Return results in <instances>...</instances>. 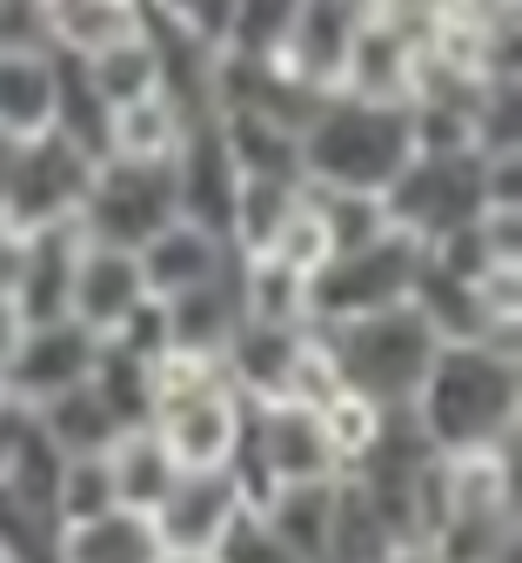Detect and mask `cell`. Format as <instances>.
Wrapping results in <instances>:
<instances>
[{
  "instance_id": "24",
  "label": "cell",
  "mask_w": 522,
  "mask_h": 563,
  "mask_svg": "<svg viewBox=\"0 0 522 563\" xmlns=\"http://www.w3.org/2000/svg\"><path fill=\"white\" fill-rule=\"evenodd\" d=\"M54 128V47L47 54H0V134Z\"/></svg>"
},
{
  "instance_id": "17",
  "label": "cell",
  "mask_w": 522,
  "mask_h": 563,
  "mask_svg": "<svg viewBox=\"0 0 522 563\" xmlns=\"http://www.w3.org/2000/svg\"><path fill=\"white\" fill-rule=\"evenodd\" d=\"M335 95L409 108V101H415V34H402V27H389V21H376V14H362Z\"/></svg>"
},
{
  "instance_id": "7",
  "label": "cell",
  "mask_w": 522,
  "mask_h": 563,
  "mask_svg": "<svg viewBox=\"0 0 522 563\" xmlns=\"http://www.w3.org/2000/svg\"><path fill=\"white\" fill-rule=\"evenodd\" d=\"M235 476L248 489V504H262L268 489H288V483L342 476L335 443L322 430V409H302V402H248V430H242Z\"/></svg>"
},
{
  "instance_id": "21",
  "label": "cell",
  "mask_w": 522,
  "mask_h": 563,
  "mask_svg": "<svg viewBox=\"0 0 522 563\" xmlns=\"http://www.w3.org/2000/svg\"><path fill=\"white\" fill-rule=\"evenodd\" d=\"M41 8H47L54 54H74V60H88L147 27V0H41Z\"/></svg>"
},
{
  "instance_id": "13",
  "label": "cell",
  "mask_w": 522,
  "mask_h": 563,
  "mask_svg": "<svg viewBox=\"0 0 522 563\" xmlns=\"http://www.w3.org/2000/svg\"><path fill=\"white\" fill-rule=\"evenodd\" d=\"M242 504H248V489H242L235 470H181L168 483V497L147 517H155L162 550H214L221 523H229Z\"/></svg>"
},
{
  "instance_id": "10",
  "label": "cell",
  "mask_w": 522,
  "mask_h": 563,
  "mask_svg": "<svg viewBox=\"0 0 522 563\" xmlns=\"http://www.w3.org/2000/svg\"><path fill=\"white\" fill-rule=\"evenodd\" d=\"M95 356H101V335L81 329L74 316L60 322H27L21 342H14V356L0 363V396L21 402V409H41L54 402L60 389H81L95 376Z\"/></svg>"
},
{
  "instance_id": "34",
  "label": "cell",
  "mask_w": 522,
  "mask_h": 563,
  "mask_svg": "<svg viewBox=\"0 0 522 563\" xmlns=\"http://www.w3.org/2000/svg\"><path fill=\"white\" fill-rule=\"evenodd\" d=\"M54 543H60L54 510L0 483V563H54Z\"/></svg>"
},
{
  "instance_id": "33",
  "label": "cell",
  "mask_w": 522,
  "mask_h": 563,
  "mask_svg": "<svg viewBox=\"0 0 522 563\" xmlns=\"http://www.w3.org/2000/svg\"><path fill=\"white\" fill-rule=\"evenodd\" d=\"M302 0H235L229 8V27H221V54H242V60H268L281 54Z\"/></svg>"
},
{
  "instance_id": "16",
  "label": "cell",
  "mask_w": 522,
  "mask_h": 563,
  "mask_svg": "<svg viewBox=\"0 0 522 563\" xmlns=\"http://www.w3.org/2000/svg\"><path fill=\"white\" fill-rule=\"evenodd\" d=\"M302 342H309V322H248L221 342V376H229V389L242 402H281L288 376H295V356H302Z\"/></svg>"
},
{
  "instance_id": "6",
  "label": "cell",
  "mask_w": 522,
  "mask_h": 563,
  "mask_svg": "<svg viewBox=\"0 0 522 563\" xmlns=\"http://www.w3.org/2000/svg\"><path fill=\"white\" fill-rule=\"evenodd\" d=\"M415 268H422V249L409 235H396V229H382L376 242L335 249L309 275V322L329 329V322H355V316H376V309L409 302Z\"/></svg>"
},
{
  "instance_id": "12",
  "label": "cell",
  "mask_w": 522,
  "mask_h": 563,
  "mask_svg": "<svg viewBox=\"0 0 522 563\" xmlns=\"http://www.w3.org/2000/svg\"><path fill=\"white\" fill-rule=\"evenodd\" d=\"M355 27H362V0H302L281 54H268L281 75H295L315 95H335L342 88V67H348V47H355Z\"/></svg>"
},
{
  "instance_id": "4",
  "label": "cell",
  "mask_w": 522,
  "mask_h": 563,
  "mask_svg": "<svg viewBox=\"0 0 522 563\" xmlns=\"http://www.w3.org/2000/svg\"><path fill=\"white\" fill-rule=\"evenodd\" d=\"M489 208V175L482 155H409L402 175L382 188V222L409 235L415 249L449 242Z\"/></svg>"
},
{
  "instance_id": "15",
  "label": "cell",
  "mask_w": 522,
  "mask_h": 563,
  "mask_svg": "<svg viewBox=\"0 0 522 563\" xmlns=\"http://www.w3.org/2000/svg\"><path fill=\"white\" fill-rule=\"evenodd\" d=\"M74 255H81V222H60V229H34V235H14L8 296H14L21 322H60V316H67Z\"/></svg>"
},
{
  "instance_id": "26",
  "label": "cell",
  "mask_w": 522,
  "mask_h": 563,
  "mask_svg": "<svg viewBox=\"0 0 522 563\" xmlns=\"http://www.w3.org/2000/svg\"><path fill=\"white\" fill-rule=\"evenodd\" d=\"M188 134V114L168 101V95H141L127 108L108 114V155H127V162H175Z\"/></svg>"
},
{
  "instance_id": "31",
  "label": "cell",
  "mask_w": 522,
  "mask_h": 563,
  "mask_svg": "<svg viewBox=\"0 0 522 563\" xmlns=\"http://www.w3.org/2000/svg\"><path fill=\"white\" fill-rule=\"evenodd\" d=\"M295 195H302V181H281V175H242L235 208H229V249H235V255H262V249L275 242V229L288 222Z\"/></svg>"
},
{
  "instance_id": "38",
  "label": "cell",
  "mask_w": 522,
  "mask_h": 563,
  "mask_svg": "<svg viewBox=\"0 0 522 563\" xmlns=\"http://www.w3.org/2000/svg\"><path fill=\"white\" fill-rule=\"evenodd\" d=\"M322 430H329V443H335V463H342V476L362 463V450L376 443V430H382V409L368 402V396H355V389H342L329 409H322Z\"/></svg>"
},
{
  "instance_id": "41",
  "label": "cell",
  "mask_w": 522,
  "mask_h": 563,
  "mask_svg": "<svg viewBox=\"0 0 522 563\" xmlns=\"http://www.w3.org/2000/svg\"><path fill=\"white\" fill-rule=\"evenodd\" d=\"M27 430H34V409H21V402H8V396H0V476L14 470V456H21Z\"/></svg>"
},
{
  "instance_id": "11",
  "label": "cell",
  "mask_w": 522,
  "mask_h": 563,
  "mask_svg": "<svg viewBox=\"0 0 522 563\" xmlns=\"http://www.w3.org/2000/svg\"><path fill=\"white\" fill-rule=\"evenodd\" d=\"M235 188H242V175H235L229 141H221V121L214 114L188 121L181 148H175V201H181V222H195V229H208V235L229 242Z\"/></svg>"
},
{
  "instance_id": "27",
  "label": "cell",
  "mask_w": 522,
  "mask_h": 563,
  "mask_svg": "<svg viewBox=\"0 0 522 563\" xmlns=\"http://www.w3.org/2000/svg\"><path fill=\"white\" fill-rule=\"evenodd\" d=\"M88 389L108 402V416L121 422V430H147V416H155V363L134 356V349H121V342H108V335H101Z\"/></svg>"
},
{
  "instance_id": "14",
  "label": "cell",
  "mask_w": 522,
  "mask_h": 563,
  "mask_svg": "<svg viewBox=\"0 0 522 563\" xmlns=\"http://www.w3.org/2000/svg\"><path fill=\"white\" fill-rule=\"evenodd\" d=\"M141 302H147V282H141L134 249H108V242H88V235H81V255H74V289H67V316L81 322V329H95V335H114Z\"/></svg>"
},
{
  "instance_id": "23",
  "label": "cell",
  "mask_w": 522,
  "mask_h": 563,
  "mask_svg": "<svg viewBox=\"0 0 522 563\" xmlns=\"http://www.w3.org/2000/svg\"><path fill=\"white\" fill-rule=\"evenodd\" d=\"M34 430L60 450V456H108L114 437H121V422L108 416V402L81 383V389H60L54 402L34 409Z\"/></svg>"
},
{
  "instance_id": "1",
  "label": "cell",
  "mask_w": 522,
  "mask_h": 563,
  "mask_svg": "<svg viewBox=\"0 0 522 563\" xmlns=\"http://www.w3.org/2000/svg\"><path fill=\"white\" fill-rule=\"evenodd\" d=\"M409 416L442 456H469L522 437V349L509 342H442Z\"/></svg>"
},
{
  "instance_id": "40",
  "label": "cell",
  "mask_w": 522,
  "mask_h": 563,
  "mask_svg": "<svg viewBox=\"0 0 522 563\" xmlns=\"http://www.w3.org/2000/svg\"><path fill=\"white\" fill-rule=\"evenodd\" d=\"M47 8L41 0H0V54H47Z\"/></svg>"
},
{
  "instance_id": "44",
  "label": "cell",
  "mask_w": 522,
  "mask_h": 563,
  "mask_svg": "<svg viewBox=\"0 0 522 563\" xmlns=\"http://www.w3.org/2000/svg\"><path fill=\"white\" fill-rule=\"evenodd\" d=\"M162 563H214L208 550H162Z\"/></svg>"
},
{
  "instance_id": "37",
  "label": "cell",
  "mask_w": 522,
  "mask_h": 563,
  "mask_svg": "<svg viewBox=\"0 0 522 563\" xmlns=\"http://www.w3.org/2000/svg\"><path fill=\"white\" fill-rule=\"evenodd\" d=\"M262 255H275V262L295 268V275H315V268L335 255V242H329V229H322V216H315V201H309V195H295L288 222L275 229V242H268Z\"/></svg>"
},
{
  "instance_id": "28",
  "label": "cell",
  "mask_w": 522,
  "mask_h": 563,
  "mask_svg": "<svg viewBox=\"0 0 522 563\" xmlns=\"http://www.w3.org/2000/svg\"><path fill=\"white\" fill-rule=\"evenodd\" d=\"M108 470H114V504H127V510H155L168 497V483L181 476L168 463V450L155 443V430H121L108 450Z\"/></svg>"
},
{
  "instance_id": "22",
  "label": "cell",
  "mask_w": 522,
  "mask_h": 563,
  "mask_svg": "<svg viewBox=\"0 0 522 563\" xmlns=\"http://www.w3.org/2000/svg\"><path fill=\"white\" fill-rule=\"evenodd\" d=\"M335 489H342V476L288 483V489H268V497H262V517H268V530L281 537V550L295 563H322L329 523H335Z\"/></svg>"
},
{
  "instance_id": "32",
  "label": "cell",
  "mask_w": 522,
  "mask_h": 563,
  "mask_svg": "<svg viewBox=\"0 0 522 563\" xmlns=\"http://www.w3.org/2000/svg\"><path fill=\"white\" fill-rule=\"evenodd\" d=\"M242 309L248 322H309V275L281 268L275 255H242Z\"/></svg>"
},
{
  "instance_id": "8",
  "label": "cell",
  "mask_w": 522,
  "mask_h": 563,
  "mask_svg": "<svg viewBox=\"0 0 522 563\" xmlns=\"http://www.w3.org/2000/svg\"><path fill=\"white\" fill-rule=\"evenodd\" d=\"M181 216L175 201V162H127V155H101L88 201H81V235L108 242V249H141L147 235H162Z\"/></svg>"
},
{
  "instance_id": "45",
  "label": "cell",
  "mask_w": 522,
  "mask_h": 563,
  "mask_svg": "<svg viewBox=\"0 0 522 563\" xmlns=\"http://www.w3.org/2000/svg\"><path fill=\"white\" fill-rule=\"evenodd\" d=\"M8 168H14V134H0V181H8Z\"/></svg>"
},
{
  "instance_id": "2",
  "label": "cell",
  "mask_w": 522,
  "mask_h": 563,
  "mask_svg": "<svg viewBox=\"0 0 522 563\" xmlns=\"http://www.w3.org/2000/svg\"><path fill=\"white\" fill-rule=\"evenodd\" d=\"M409 155H415L409 108H389V101L322 95L315 114L302 121V181H315V188L382 195Z\"/></svg>"
},
{
  "instance_id": "3",
  "label": "cell",
  "mask_w": 522,
  "mask_h": 563,
  "mask_svg": "<svg viewBox=\"0 0 522 563\" xmlns=\"http://www.w3.org/2000/svg\"><path fill=\"white\" fill-rule=\"evenodd\" d=\"M309 329H315V322H309ZM315 335H322V349H329L342 389L368 396L376 409H402V402L422 389L435 349H442L435 329H429L409 302L376 309V316H355V322H329V329H315Z\"/></svg>"
},
{
  "instance_id": "42",
  "label": "cell",
  "mask_w": 522,
  "mask_h": 563,
  "mask_svg": "<svg viewBox=\"0 0 522 563\" xmlns=\"http://www.w3.org/2000/svg\"><path fill=\"white\" fill-rule=\"evenodd\" d=\"M21 309H14V296H8V282H0V363H8L14 356V342H21Z\"/></svg>"
},
{
  "instance_id": "19",
  "label": "cell",
  "mask_w": 522,
  "mask_h": 563,
  "mask_svg": "<svg viewBox=\"0 0 522 563\" xmlns=\"http://www.w3.org/2000/svg\"><path fill=\"white\" fill-rule=\"evenodd\" d=\"M134 262H141L147 296L168 302V296L195 289V282H208L214 268H229V262H235V249L221 242V235H208V229H195V222H181V216H175L162 235H147V242L134 249Z\"/></svg>"
},
{
  "instance_id": "20",
  "label": "cell",
  "mask_w": 522,
  "mask_h": 563,
  "mask_svg": "<svg viewBox=\"0 0 522 563\" xmlns=\"http://www.w3.org/2000/svg\"><path fill=\"white\" fill-rule=\"evenodd\" d=\"M54 563H162L155 517L114 504V510H101V517H88V523H60Z\"/></svg>"
},
{
  "instance_id": "30",
  "label": "cell",
  "mask_w": 522,
  "mask_h": 563,
  "mask_svg": "<svg viewBox=\"0 0 522 563\" xmlns=\"http://www.w3.org/2000/svg\"><path fill=\"white\" fill-rule=\"evenodd\" d=\"M54 134H67L74 148H88L95 162L108 155V101L95 95L88 67L74 54H54Z\"/></svg>"
},
{
  "instance_id": "25",
  "label": "cell",
  "mask_w": 522,
  "mask_h": 563,
  "mask_svg": "<svg viewBox=\"0 0 522 563\" xmlns=\"http://www.w3.org/2000/svg\"><path fill=\"white\" fill-rule=\"evenodd\" d=\"M221 141L235 155V175H281L302 181V128H281L268 114H214Z\"/></svg>"
},
{
  "instance_id": "35",
  "label": "cell",
  "mask_w": 522,
  "mask_h": 563,
  "mask_svg": "<svg viewBox=\"0 0 522 563\" xmlns=\"http://www.w3.org/2000/svg\"><path fill=\"white\" fill-rule=\"evenodd\" d=\"M101 510H114V470H108V456H60L54 517L60 523H88Z\"/></svg>"
},
{
  "instance_id": "36",
  "label": "cell",
  "mask_w": 522,
  "mask_h": 563,
  "mask_svg": "<svg viewBox=\"0 0 522 563\" xmlns=\"http://www.w3.org/2000/svg\"><path fill=\"white\" fill-rule=\"evenodd\" d=\"M302 195L315 201V216H322V229H329L335 249L376 242V235L389 229V222H382V195H348V188H315V181H302Z\"/></svg>"
},
{
  "instance_id": "39",
  "label": "cell",
  "mask_w": 522,
  "mask_h": 563,
  "mask_svg": "<svg viewBox=\"0 0 522 563\" xmlns=\"http://www.w3.org/2000/svg\"><path fill=\"white\" fill-rule=\"evenodd\" d=\"M208 556H214V563H295V556L281 550V537L268 530L262 504H242L229 523H221V537H214Z\"/></svg>"
},
{
  "instance_id": "5",
  "label": "cell",
  "mask_w": 522,
  "mask_h": 563,
  "mask_svg": "<svg viewBox=\"0 0 522 563\" xmlns=\"http://www.w3.org/2000/svg\"><path fill=\"white\" fill-rule=\"evenodd\" d=\"M88 181H95V155L74 148L67 134L41 128V134L14 141V168H8V181H0V229L34 235V229L81 222Z\"/></svg>"
},
{
  "instance_id": "9",
  "label": "cell",
  "mask_w": 522,
  "mask_h": 563,
  "mask_svg": "<svg viewBox=\"0 0 522 563\" xmlns=\"http://www.w3.org/2000/svg\"><path fill=\"white\" fill-rule=\"evenodd\" d=\"M155 443L168 450L175 470H235L242 456V430H248V402L229 383H208L195 396H175L147 416Z\"/></svg>"
},
{
  "instance_id": "18",
  "label": "cell",
  "mask_w": 522,
  "mask_h": 563,
  "mask_svg": "<svg viewBox=\"0 0 522 563\" xmlns=\"http://www.w3.org/2000/svg\"><path fill=\"white\" fill-rule=\"evenodd\" d=\"M242 255L229 268H214L208 282L168 296L162 302V322H168V349H195V356H221V342L242 329Z\"/></svg>"
},
{
  "instance_id": "29",
  "label": "cell",
  "mask_w": 522,
  "mask_h": 563,
  "mask_svg": "<svg viewBox=\"0 0 522 563\" xmlns=\"http://www.w3.org/2000/svg\"><path fill=\"white\" fill-rule=\"evenodd\" d=\"M81 67H88L95 95L108 101V114L127 108V101H141V95H162V60H155V41H147V27L127 34V41H114V47H101V54H88Z\"/></svg>"
},
{
  "instance_id": "43",
  "label": "cell",
  "mask_w": 522,
  "mask_h": 563,
  "mask_svg": "<svg viewBox=\"0 0 522 563\" xmlns=\"http://www.w3.org/2000/svg\"><path fill=\"white\" fill-rule=\"evenodd\" d=\"M389 563H442V556H435V543H396Z\"/></svg>"
}]
</instances>
